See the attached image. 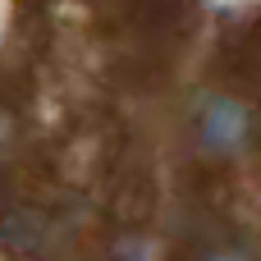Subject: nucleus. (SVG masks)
Wrapping results in <instances>:
<instances>
[{"instance_id":"obj_1","label":"nucleus","mask_w":261,"mask_h":261,"mask_svg":"<svg viewBox=\"0 0 261 261\" xmlns=\"http://www.w3.org/2000/svg\"><path fill=\"white\" fill-rule=\"evenodd\" d=\"M193 138L206 156L234 161L252 147V110L229 92H206L197 96V110H193Z\"/></svg>"},{"instance_id":"obj_2","label":"nucleus","mask_w":261,"mask_h":261,"mask_svg":"<svg viewBox=\"0 0 261 261\" xmlns=\"http://www.w3.org/2000/svg\"><path fill=\"white\" fill-rule=\"evenodd\" d=\"M14 133H18V124H14V115H9V110L0 106V156H5V151L14 147Z\"/></svg>"},{"instance_id":"obj_3","label":"nucleus","mask_w":261,"mask_h":261,"mask_svg":"<svg viewBox=\"0 0 261 261\" xmlns=\"http://www.w3.org/2000/svg\"><path fill=\"white\" fill-rule=\"evenodd\" d=\"M197 261H252V257H243V252H234V248H211V252H202Z\"/></svg>"}]
</instances>
